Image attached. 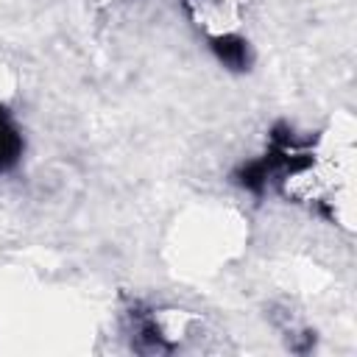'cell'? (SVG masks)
I'll return each mask as SVG.
<instances>
[{"label": "cell", "mask_w": 357, "mask_h": 357, "mask_svg": "<svg viewBox=\"0 0 357 357\" xmlns=\"http://www.w3.org/2000/svg\"><path fill=\"white\" fill-rule=\"evenodd\" d=\"M209 45V53L215 56V61L231 73H245L251 70V61H254V53H251V42L234 31H220V33H212L206 39Z\"/></svg>", "instance_id": "6da1fadb"}, {"label": "cell", "mask_w": 357, "mask_h": 357, "mask_svg": "<svg viewBox=\"0 0 357 357\" xmlns=\"http://www.w3.org/2000/svg\"><path fill=\"white\" fill-rule=\"evenodd\" d=\"M131 343L137 351H148V354H165L176 349V343L165 335L153 312H134V310H131Z\"/></svg>", "instance_id": "7a4b0ae2"}, {"label": "cell", "mask_w": 357, "mask_h": 357, "mask_svg": "<svg viewBox=\"0 0 357 357\" xmlns=\"http://www.w3.org/2000/svg\"><path fill=\"white\" fill-rule=\"evenodd\" d=\"M25 153V134L22 126L17 123V114L0 103V176L11 173Z\"/></svg>", "instance_id": "3957f363"}]
</instances>
